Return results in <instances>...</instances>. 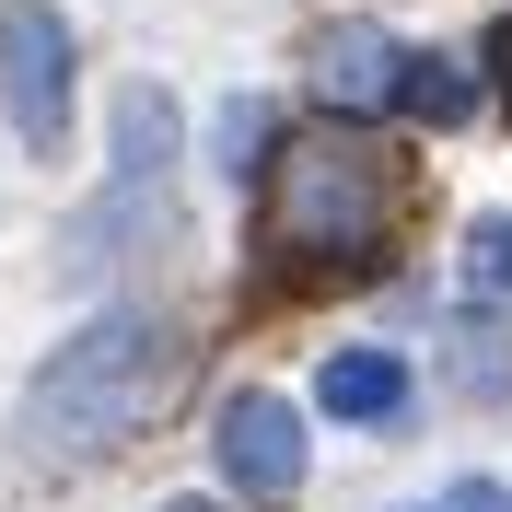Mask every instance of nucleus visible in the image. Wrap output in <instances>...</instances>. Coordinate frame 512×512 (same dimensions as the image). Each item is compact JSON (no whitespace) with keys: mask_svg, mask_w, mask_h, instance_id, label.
Returning <instances> with one entry per match:
<instances>
[{"mask_svg":"<svg viewBox=\"0 0 512 512\" xmlns=\"http://www.w3.org/2000/svg\"><path fill=\"white\" fill-rule=\"evenodd\" d=\"M163 373H175V338L163 315H94L82 338H59V361L24 384V408H12V443L35 466H82V454L128 443L140 419H152Z\"/></svg>","mask_w":512,"mask_h":512,"instance_id":"nucleus-1","label":"nucleus"},{"mask_svg":"<svg viewBox=\"0 0 512 512\" xmlns=\"http://www.w3.org/2000/svg\"><path fill=\"white\" fill-rule=\"evenodd\" d=\"M384 233H396V152H373L361 128H303L291 152H268L280 268H373Z\"/></svg>","mask_w":512,"mask_h":512,"instance_id":"nucleus-2","label":"nucleus"},{"mask_svg":"<svg viewBox=\"0 0 512 512\" xmlns=\"http://www.w3.org/2000/svg\"><path fill=\"white\" fill-rule=\"evenodd\" d=\"M0 94H12L24 152H59L70 140V24L47 0H12L0 12Z\"/></svg>","mask_w":512,"mask_h":512,"instance_id":"nucleus-3","label":"nucleus"},{"mask_svg":"<svg viewBox=\"0 0 512 512\" xmlns=\"http://www.w3.org/2000/svg\"><path fill=\"white\" fill-rule=\"evenodd\" d=\"M408 59L419 47H396L384 24H338L315 47V94H326V117L338 128H361V117H408Z\"/></svg>","mask_w":512,"mask_h":512,"instance_id":"nucleus-4","label":"nucleus"},{"mask_svg":"<svg viewBox=\"0 0 512 512\" xmlns=\"http://www.w3.org/2000/svg\"><path fill=\"white\" fill-rule=\"evenodd\" d=\"M210 454H222V478L245 501H291L303 489V419H291V396H233Z\"/></svg>","mask_w":512,"mask_h":512,"instance_id":"nucleus-5","label":"nucleus"},{"mask_svg":"<svg viewBox=\"0 0 512 512\" xmlns=\"http://www.w3.org/2000/svg\"><path fill=\"white\" fill-rule=\"evenodd\" d=\"M175 152H187L175 94H163V82H128V94H117V187H128V198H163Z\"/></svg>","mask_w":512,"mask_h":512,"instance_id":"nucleus-6","label":"nucleus"},{"mask_svg":"<svg viewBox=\"0 0 512 512\" xmlns=\"http://www.w3.org/2000/svg\"><path fill=\"white\" fill-rule=\"evenodd\" d=\"M315 408L326 419H396V408H408V361H396V350H338L315 373Z\"/></svg>","mask_w":512,"mask_h":512,"instance_id":"nucleus-7","label":"nucleus"},{"mask_svg":"<svg viewBox=\"0 0 512 512\" xmlns=\"http://www.w3.org/2000/svg\"><path fill=\"white\" fill-rule=\"evenodd\" d=\"M443 361H454V384H466V396H512V338H501L489 315H466V326H454V338H443Z\"/></svg>","mask_w":512,"mask_h":512,"instance_id":"nucleus-8","label":"nucleus"},{"mask_svg":"<svg viewBox=\"0 0 512 512\" xmlns=\"http://www.w3.org/2000/svg\"><path fill=\"white\" fill-rule=\"evenodd\" d=\"M268 140H280V105H268V94H233L222 105V175H268Z\"/></svg>","mask_w":512,"mask_h":512,"instance_id":"nucleus-9","label":"nucleus"},{"mask_svg":"<svg viewBox=\"0 0 512 512\" xmlns=\"http://www.w3.org/2000/svg\"><path fill=\"white\" fill-rule=\"evenodd\" d=\"M466 105H478V82H466V70H454V59H408V117L454 128V117H466Z\"/></svg>","mask_w":512,"mask_h":512,"instance_id":"nucleus-10","label":"nucleus"},{"mask_svg":"<svg viewBox=\"0 0 512 512\" xmlns=\"http://www.w3.org/2000/svg\"><path fill=\"white\" fill-rule=\"evenodd\" d=\"M466 280H478V291H501V303H512V210H489V222L466 233Z\"/></svg>","mask_w":512,"mask_h":512,"instance_id":"nucleus-11","label":"nucleus"},{"mask_svg":"<svg viewBox=\"0 0 512 512\" xmlns=\"http://www.w3.org/2000/svg\"><path fill=\"white\" fill-rule=\"evenodd\" d=\"M431 512H512V489H501V478H454Z\"/></svg>","mask_w":512,"mask_h":512,"instance_id":"nucleus-12","label":"nucleus"},{"mask_svg":"<svg viewBox=\"0 0 512 512\" xmlns=\"http://www.w3.org/2000/svg\"><path fill=\"white\" fill-rule=\"evenodd\" d=\"M489 82H501V94H512V24L489 35Z\"/></svg>","mask_w":512,"mask_h":512,"instance_id":"nucleus-13","label":"nucleus"},{"mask_svg":"<svg viewBox=\"0 0 512 512\" xmlns=\"http://www.w3.org/2000/svg\"><path fill=\"white\" fill-rule=\"evenodd\" d=\"M163 512H210V501H163Z\"/></svg>","mask_w":512,"mask_h":512,"instance_id":"nucleus-14","label":"nucleus"}]
</instances>
